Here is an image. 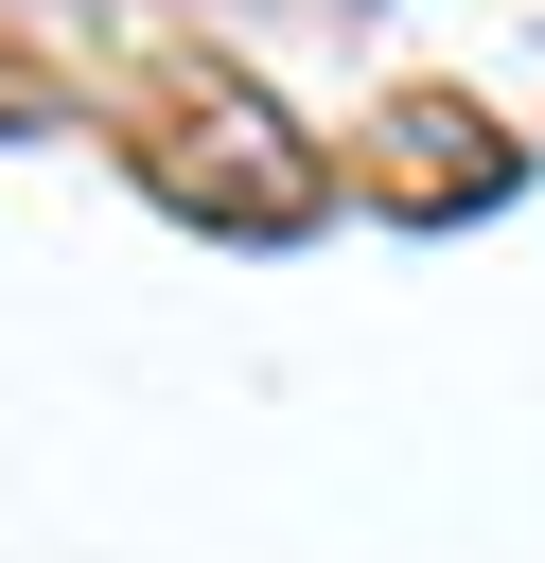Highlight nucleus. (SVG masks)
I'll return each mask as SVG.
<instances>
[{"label": "nucleus", "instance_id": "obj_1", "mask_svg": "<svg viewBox=\"0 0 545 563\" xmlns=\"http://www.w3.org/2000/svg\"><path fill=\"white\" fill-rule=\"evenodd\" d=\"M123 158H141V194H158L176 229H211V246H299V229L334 211V158H316L229 53H158L141 106H123Z\"/></svg>", "mask_w": 545, "mask_h": 563}, {"label": "nucleus", "instance_id": "obj_2", "mask_svg": "<svg viewBox=\"0 0 545 563\" xmlns=\"http://www.w3.org/2000/svg\"><path fill=\"white\" fill-rule=\"evenodd\" d=\"M352 194H369V211H404V229H457V211H492V194H510V123H492V106H457V88H404V106L352 141Z\"/></svg>", "mask_w": 545, "mask_h": 563}, {"label": "nucleus", "instance_id": "obj_3", "mask_svg": "<svg viewBox=\"0 0 545 563\" xmlns=\"http://www.w3.org/2000/svg\"><path fill=\"white\" fill-rule=\"evenodd\" d=\"M0 123H53V70L35 53H0Z\"/></svg>", "mask_w": 545, "mask_h": 563}]
</instances>
